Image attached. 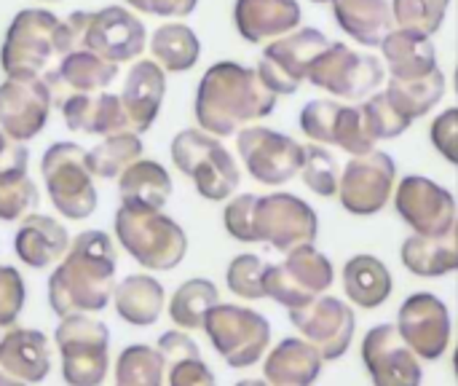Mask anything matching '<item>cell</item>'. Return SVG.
I'll use <instances>...</instances> for the list:
<instances>
[{
	"instance_id": "41",
	"label": "cell",
	"mask_w": 458,
	"mask_h": 386,
	"mask_svg": "<svg viewBox=\"0 0 458 386\" xmlns=\"http://www.w3.org/2000/svg\"><path fill=\"white\" fill-rule=\"evenodd\" d=\"M362 107V116H365V124H368V132L373 134V140H394L400 137L413 121H408L389 99L386 91L381 94H373L368 102L360 105Z\"/></svg>"
},
{
	"instance_id": "21",
	"label": "cell",
	"mask_w": 458,
	"mask_h": 386,
	"mask_svg": "<svg viewBox=\"0 0 458 386\" xmlns=\"http://www.w3.org/2000/svg\"><path fill=\"white\" fill-rule=\"evenodd\" d=\"M164 94H166V70L156 59L134 62L121 89V102L129 116L131 132L142 134L153 126V121L158 118Z\"/></svg>"
},
{
	"instance_id": "27",
	"label": "cell",
	"mask_w": 458,
	"mask_h": 386,
	"mask_svg": "<svg viewBox=\"0 0 458 386\" xmlns=\"http://www.w3.org/2000/svg\"><path fill=\"white\" fill-rule=\"evenodd\" d=\"M118 78V64L86 51V48H75L70 51L62 64L46 78L48 86H64L72 94H97V91H107V86Z\"/></svg>"
},
{
	"instance_id": "47",
	"label": "cell",
	"mask_w": 458,
	"mask_h": 386,
	"mask_svg": "<svg viewBox=\"0 0 458 386\" xmlns=\"http://www.w3.org/2000/svg\"><path fill=\"white\" fill-rule=\"evenodd\" d=\"M24 309V279L13 266H0V325H16Z\"/></svg>"
},
{
	"instance_id": "36",
	"label": "cell",
	"mask_w": 458,
	"mask_h": 386,
	"mask_svg": "<svg viewBox=\"0 0 458 386\" xmlns=\"http://www.w3.org/2000/svg\"><path fill=\"white\" fill-rule=\"evenodd\" d=\"M142 150L145 148L137 132H118V134H107L99 145L86 150V161L94 177L113 180L121 177V172L131 167L142 156Z\"/></svg>"
},
{
	"instance_id": "33",
	"label": "cell",
	"mask_w": 458,
	"mask_h": 386,
	"mask_svg": "<svg viewBox=\"0 0 458 386\" xmlns=\"http://www.w3.org/2000/svg\"><path fill=\"white\" fill-rule=\"evenodd\" d=\"M403 263L416 277H443L458 269V242L448 236H411L403 244Z\"/></svg>"
},
{
	"instance_id": "6",
	"label": "cell",
	"mask_w": 458,
	"mask_h": 386,
	"mask_svg": "<svg viewBox=\"0 0 458 386\" xmlns=\"http://www.w3.org/2000/svg\"><path fill=\"white\" fill-rule=\"evenodd\" d=\"M67 386H102L110 368V330L89 314L62 317L54 333Z\"/></svg>"
},
{
	"instance_id": "55",
	"label": "cell",
	"mask_w": 458,
	"mask_h": 386,
	"mask_svg": "<svg viewBox=\"0 0 458 386\" xmlns=\"http://www.w3.org/2000/svg\"><path fill=\"white\" fill-rule=\"evenodd\" d=\"M8 328H11V325H0V344H3V339H5V333H8Z\"/></svg>"
},
{
	"instance_id": "18",
	"label": "cell",
	"mask_w": 458,
	"mask_h": 386,
	"mask_svg": "<svg viewBox=\"0 0 458 386\" xmlns=\"http://www.w3.org/2000/svg\"><path fill=\"white\" fill-rule=\"evenodd\" d=\"M290 322L306 336V341L317 347L325 360L344 357L354 336L352 309L333 296H322L306 306L290 309Z\"/></svg>"
},
{
	"instance_id": "4",
	"label": "cell",
	"mask_w": 458,
	"mask_h": 386,
	"mask_svg": "<svg viewBox=\"0 0 458 386\" xmlns=\"http://www.w3.org/2000/svg\"><path fill=\"white\" fill-rule=\"evenodd\" d=\"M115 236L121 247L150 271H172L188 253V236L161 210L121 204L115 212Z\"/></svg>"
},
{
	"instance_id": "35",
	"label": "cell",
	"mask_w": 458,
	"mask_h": 386,
	"mask_svg": "<svg viewBox=\"0 0 458 386\" xmlns=\"http://www.w3.org/2000/svg\"><path fill=\"white\" fill-rule=\"evenodd\" d=\"M386 94H389L392 105L408 121H416V118L427 116L445 97V75L437 67L435 73H429L424 78H413V81L392 78L389 86H386Z\"/></svg>"
},
{
	"instance_id": "53",
	"label": "cell",
	"mask_w": 458,
	"mask_h": 386,
	"mask_svg": "<svg viewBox=\"0 0 458 386\" xmlns=\"http://www.w3.org/2000/svg\"><path fill=\"white\" fill-rule=\"evenodd\" d=\"M0 386H27V384H24V382H19V379H13L11 373L0 371Z\"/></svg>"
},
{
	"instance_id": "16",
	"label": "cell",
	"mask_w": 458,
	"mask_h": 386,
	"mask_svg": "<svg viewBox=\"0 0 458 386\" xmlns=\"http://www.w3.org/2000/svg\"><path fill=\"white\" fill-rule=\"evenodd\" d=\"M54 94L46 78H5L0 83V129L16 140H35L48 124Z\"/></svg>"
},
{
	"instance_id": "45",
	"label": "cell",
	"mask_w": 458,
	"mask_h": 386,
	"mask_svg": "<svg viewBox=\"0 0 458 386\" xmlns=\"http://www.w3.org/2000/svg\"><path fill=\"white\" fill-rule=\"evenodd\" d=\"M338 110H341V105L330 102V99H311V102H306L303 110H301V129H303V134H309L317 142L333 145Z\"/></svg>"
},
{
	"instance_id": "8",
	"label": "cell",
	"mask_w": 458,
	"mask_h": 386,
	"mask_svg": "<svg viewBox=\"0 0 458 386\" xmlns=\"http://www.w3.org/2000/svg\"><path fill=\"white\" fill-rule=\"evenodd\" d=\"M46 193L54 210L67 220H86L97 210L94 175L86 150L78 142H54L40 159Z\"/></svg>"
},
{
	"instance_id": "14",
	"label": "cell",
	"mask_w": 458,
	"mask_h": 386,
	"mask_svg": "<svg viewBox=\"0 0 458 386\" xmlns=\"http://www.w3.org/2000/svg\"><path fill=\"white\" fill-rule=\"evenodd\" d=\"M394 177H397V164L389 153L370 150L365 156H354L346 164L338 185L344 210L357 218L378 215L389 204Z\"/></svg>"
},
{
	"instance_id": "25",
	"label": "cell",
	"mask_w": 458,
	"mask_h": 386,
	"mask_svg": "<svg viewBox=\"0 0 458 386\" xmlns=\"http://www.w3.org/2000/svg\"><path fill=\"white\" fill-rule=\"evenodd\" d=\"M233 21L244 40L260 43L266 38L287 35L301 24L298 0H236Z\"/></svg>"
},
{
	"instance_id": "26",
	"label": "cell",
	"mask_w": 458,
	"mask_h": 386,
	"mask_svg": "<svg viewBox=\"0 0 458 386\" xmlns=\"http://www.w3.org/2000/svg\"><path fill=\"white\" fill-rule=\"evenodd\" d=\"M263 371L271 386H311L322 371V355L309 341L284 339L266 357Z\"/></svg>"
},
{
	"instance_id": "19",
	"label": "cell",
	"mask_w": 458,
	"mask_h": 386,
	"mask_svg": "<svg viewBox=\"0 0 458 386\" xmlns=\"http://www.w3.org/2000/svg\"><path fill=\"white\" fill-rule=\"evenodd\" d=\"M397 330L403 341L424 360H437L451 341V314L448 306L432 293H413L397 317Z\"/></svg>"
},
{
	"instance_id": "57",
	"label": "cell",
	"mask_w": 458,
	"mask_h": 386,
	"mask_svg": "<svg viewBox=\"0 0 458 386\" xmlns=\"http://www.w3.org/2000/svg\"><path fill=\"white\" fill-rule=\"evenodd\" d=\"M48 3H54V0H48Z\"/></svg>"
},
{
	"instance_id": "9",
	"label": "cell",
	"mask_w": 458,
	"mask_h": 386,
	"mask_svg": "<svg viewBox=\"0 0 458 386\" xmlns=\"http://www.w3.org/2000/svg\"><path fill=\"white\" fill-rule=\"evenodd\" d=\"M204 330L217 355L231 368L255 365L271 341L268 320L252 309L233 304H215L204 317Z\"/></svg>"
},
{
	"instance_id": "29",
	"label": "cell",
	"mask_w": 458,
	"mask_h": 386,
	"mask_svg": "<svg viewBox=\"0 0 458 386\" xmlns=\"http://www.w3.org/2000/svg\"><path fill=\"white\" fill-rule=\"evenodd\" d=\"M384 59L392 70V78L413 81L437 70V51L429 38L411 30H392L381 43Z\"/></svg>"
},
{
	"instance_id": "32",
	"label": "cell",
	"mask_w": 458,
	"mask_h": 386,
	"mask_svg": "<svg viewBox=\"0 0 458 386\" xmlns=\"http://www.w3.org/2000/svg\"><path fill=\"white\" fill-rule=\"evenodd\" d=\"M344 290L362 309H378L392 296V274L376 255H354L344 266Z\"/></svg>"
},
{
	"instance_id": "23",
	"label": "cell",
	"mask_w": 458,
	"mask_h": 386,
	"mask_svg": "<svg viewBox=\"0 0 458 386\" xmlns=\"http://www.w3.org/2000/svg\"><path fill=\"white\" fill-rule=\"evenodd\" d=\"M67 228L48 215H27L13 234V250L19 261L30 269H48L62 261L70 250Z\"/></svg>"
},
{
	"instance_id": "3",
	"label": "cell",
	"mask_w": 458,
	"mask_h": 386,
	"mask_svg": "<svg viewBox=\"0 0 458 386\" xmlns=\"http://www.w3.org/2000/svg\"><path fill=\"white\" fill-rule=\"evenodd\" d=\"M70 51H75V35L67 19L46 8H24L5 30L0 67L5 78H48Z\"/></svg>"
},
{
	"instance_id": "49",
	"label": "cell",
	"mask_w": 458,
	"mask_h": 386,
	"mask_svg": "<svg viewBox=\"0 0 458 386\" xmlns=\"http://www.w3.org/2000/svg\"><path fill=\"white\" fill-rule=\"evenodd\" d=\"M30 167V150L24 142L11 140L0 129V177H24Z\"/></svg>"
},
{
	"instance_id": "39",
	"label": "cell",
	"mask_w": 458,
	"mask_h": 386,
	"mask_svg": "<svg viewBox=\"0 0 458 386\" xmlns=\"http://www.w3.org/2000/svg\"><path fill=\"white\" fill-rule=\"evenodd\" d=\"M448 5L451 0H394V19L400 30L432 38L443 27Z\"/></svg>"
},
{
	"instance_id": "50",
	"label": "cell",
	"mask_w": 458,
	"mask_h": 386,
	"mask_svg": "<svg viewBox=\"0 0 458 386\" xmlns=\"http://www.w3.org/2000/svg\"><path fill=\"white\" fill-rule=\"evenodd\" d=\"M169 386H217L212 371L201 363V357H191L169 365Z\"/></svg>"
},
{
	"instance_id": "28",
	"label": "cell",
	"mask_w": 458,
	"mask_h": 386,
	"mask_svg": "<svg viewBox=\"0 0 458 386\" xmlns=\"http://www.w3.org/2000/svg\"><path fill=\"white\" fill-rule=\"evenodd\" d=\"M338 27L362 46H381L392 32V5L389 0H333Z\"/></svg>"
},
{
	"instance_id": "46",
	"label": "cell",
	"mask_w": 458,
	"mask_h": 386,
	"mask_svg": "<svg viewBox=\"0 0 458 386\" xmlns=\"http://www.w3.org/2000/svg\"><path fill=\"white\" fill-rule=\"evenodd\" d=\"M255 204H258V196H252V193H242L233 202H228V207L223 212V223H225V231L236 242H258Z\"/></svg>"
},
{
	"instance_id": "7",
	"label": "cell",
	"mask_w": 458,
	"mask_h": 386,
	"mask_svg": "<svg viewBox=\"0 0 458 386\" xmlns=\"http://www.w3.org/2000/svg\"><path fill=\"white\" fill-rule=\"evenodd\" d=\"M67 24L75 35V48L94 51L115 64L134 62L148 43L145 24L123 5H105L99 11H72Z\"/></svg>"
},
{
	"instance_id": "56",
	"label": "cell",
	"mask_w": 458,
	"mask_h": 386,
	"mask_svg": "<svg viewBox=\"0 0 458 386\" xmlns=\"http://www.w3.org/2000/svg\"><path fill=\"white\" fill-rule=\"evenodd\" d=\"M311 3H330V0H311Z\"/></svg>"
},
{
	"instance_id": "40",
	"label": "cell",
	"mask_w": 458,
	"mask_h": 386,
	"mask_svg": "<svg viewBox=\"0 0 458 386\" xmlns=\"http://www.w3.org/2000/svg\"><path fill=\"white\" fill-rule=\"evenodd\" d=\"M303 183L317 193V196H333L338 193L341 185V172H338V159L325 150L322 145H303V167H301Z\"/></svg>"
},
{
	"instance_id": "17",
	"label": "cell",
	"mask_w": 458,
	"mask_h": 386,
	"mask_svg": "<svg viewBox=\"0 0 458 386\" xmlns=\"http://www.w3.org/2000/svg\"><path fill=\"white\" fill-rule=\"evenodd\" d=\"M397 212L421 236H448L456 228L454 196L429 177L411 175L397 188Z\"/></svg>"
},
{
	"instance_id": "43",
	"label": "cell",
	"mask_w": 458,
	"mask_h": 386,
	"mask_svg": "<svg viewBox=\"0 0 458 386\" xmlns=\"http://www.w3.org/2000/svg\"><path fill=\"white\" fill-rule=\"evenodd\" d=\"M38 207V185L24 177H0V220L13 223L32 215Z\"/></svg>"
},
{
	"instance_id": "34",
	"label": "cell",
	"mask_w": 458,
	"mask_h": 386,
	"mask_svg": "<svg viewBox=\"0 0 458 386\" xmlns=\"http://www.w3.org/2000/svg\"><path fill=\"white\" fill-rule=\"evenodd\" d=\"M150 51H153V59L166 73H185L199 62L201 43H199V35L188 24L169 21V24H161L153 32Z\"/></svg>"
},
{
	"instance_id": "54",
	"label": "cell",
	"mask_w": 458,
	"mask_h": 386,
	"mask_svg": "<svg viewBox=\"0 0 458 386\" xmlns=\"http://www.w3.org/2000/svg\"><path fill=\"white\" fill-rule=\"evenodd\" d=\"M236 386H266V382H255V379H244V382H239Z\"/></svg>"
},
{
	"instance_id": "24",
	"label": "cell",
	"mask_w": 458,
	"mask_h": 386,
	"mask_svg": "<svg viewBox=\"0 0 458 386\" xmlns=\"http://www.w3.org/2000/svg\"><path fill=\"white\" fill-rule=\"evenodd\" d=\"M0 371L24 384H40L51 371L48 339L40 330L11 325L0 344Z\"/></svg>"
},
{
	"instance_id": "1",
	"label": "cell",
	"mask_w": 458,
	"mask_h": 386,
	"mask_svg": "<svg viewBox=\"0 0 458 386\" xmlns=\"http://www.w3.org/2000/svg\"><path fill=\"white\" fill-rule=\"evenodd\" d=\"M115 247L105 231H83L48 277V304L62 320L70 314H97L113 301Z\"/></svg>"
},
{
	"instance_id": "11",
	"label": "cell",
	"mask_w": 458,
	"mask_h": 386,
	"mask_svg": "<svg viewBox=\"0 0 458 386\" xmlns=\"http://www.w3.org/2000/svg\"><path fill=\"white\" fill-rule=\"evenodd\" d=\"M309 81L344 99H362L384 81V64L370 56L352 51L346 43H330L309 70Z\"/></svg>"
},
{
	"instance_id": "37",
	"label": "cell",
	"mask_w": 458,
	"mask_h": 386,
	"mask_svg": "<svg viewBox=\"0 0 458 386\" xmlns=\"http://www.w3.org/2000/svg\"><path fill=\"white\" fill-rule=\"evenodd\" d=\"M220 301L217 287L209 279H188L182 282L172 301H169V317L174 325L185 328V330H199L204 328V317L207 312Z\"/></svg>"
},
{
	"instance_id": "42",
	"label": "cell",
	"mask_w": 458,
	"mask_h": 386,
	"mask_svg": "<svg viewBox=\"0 0 458 386\" xmlns=\"http://www.w3.org/2000/svg\"><path fill=\"white\" fill-rule=\"evenodd\" d=\"M266 263L258 255H236L225 271L228 290L239 298L258 301L266 296Z\"/></svg>"
},
{
	"instance_id": "5",
	"label": "cell",
	"mask_w": 458,
	"mask_h": 386,
	"mask_svg": "<svg viewBox=\"0 0 458 386\" xmlns=\"http://www.w3.org/2000/svg\"><path fill=\"white\" fill-rule=\"evenodd\" d=\"M169 150L174 167L193 180L204 199L223 202L239 188V167L215 134L204 129H185L172 140Z\"/></svg>"
},
{
	"instance_id": "22",
	"label": "cell",
	"mask_w": 458,
	"mask_h": 386,
	"mask_svg": "<svg viewBox=\"0 0 458 386\" xmlns=\"http://www.w3.org/2000/svg\"><path fill=\"white\" fill-rule=\"evenodd\" d=\"M59 110H62L67 129H72V132L97 134V137L131 132L121 94H110V91L70 94L59 102Z\"/></svg>"
},
{
	"instance_id": "30",
	"label": "cell",
	"mask_w": 458,
	"mask_h": 386,
	"mask_svg": "<svg viewBox=\"0 0 458 386\" xmlns=\"http://www.w3.org/2000/svg\"><path fill=\"white\" fill-rule=\"evenodd\" d=\"M164 301H166L164 287L150 274H131L121 279L113 290V304L118 317L134 328H148L158 322L164 312Z\"/></svg>"
},
{
	"instance_id": "13",
	"label": "cell",
	"mask_w": 458,
	"mask_h": 386,
	"mask_svg": "<svg viewBox=\"0 0 458 386\" xmlns=\"http://www.w3.org/2000/svg\"><path fill=\"white\" fill-rule=\"evenodd\" d=\"M236 150L247 172L263 185H284L303 167V145L266 126L242 129L236 134Z\"/></svg>"
},
{
	"instance_id": "15",
	"label": "cell",
	"mask_w": 458,
	"mask_h": 386,
	"mask_svg": "<svg viewBox=\"0 0 458 386\" xmlns=\"http://www.w3.org/2000/svg\"><path fill=\"white\" fill-rule=\"evenodd\" d=\"M319 231L314 207L293 193L258 196L255 204V234L258 242H268L274 250L287 253L301 244H311Z\"/></svg>"
},
{
	"instance_id": "10",
	"label": "cell",
	"mask_w": 458,
	"mask_h": 386,
	"mask_svg": "<svg viewBox=\"0 0 458 386\" xmlns=\"http://www.w3.org/2000/svg\"><path fill=\"white\" fill-rule=\"evenodd\" d=\"M333 263L311 244L290 250L287 261L266 269V296L287 309L311 304L317 296L330 290Z\"/></svg>"
},
{
	"instance_id": "38",
	"label": "cell",
	"mask_w": 458,
	"mask_h": 386,
	"mask_svg": "<svg viewBox=\"0 0 458 386\" xmlns=\"http://www.w3.org/2000/svg\"><path fill=\"white\" fill-rule=\"evenodd\" d=\"M166 363L158 349L134 344L118 355L115 386H164Z\"/></svg>"
},
{
	"instance_id": "51",
	"label": "cell",
	"mask_w": 458,
	"mask_h": 386,
	"mask_svg": "<svg viewBox=\"0 0 458 386\" xmlns=\"http://www.w3.org/2000/svg\"><path fill=\"white\" fill-rule=\"evenodd\" d=\"M164 357L166 365H174V363H182V360H191V357H199V347L191 336L180 333V330H172V333H164L158 339V347H156Z\"/></svg>"
},
{
	"instance_id": "2",
	"label": "cell",
	"mask_w": 458,
	"mask_h": 386,
	"mask_svg": "<svg viewBox=\"0 0 458 386\" xmlns=\"http://www.w3.org/2000/svg\"><path fill=\"white\" fill-rule=\"evenodd\" d=\"M193 107L204 132L231 137L244 124L271 116L276 94L263 83L258 70L239 62H217L201 75Z\"/></svg>"
},
{
	"instance_id": "20",
	"label": "cell",
	"mask_w": 458,
	"mask_h": 386,
	"mask_svg": "<svg viewBox=\"0 0 458 386\" xmlns=\"http://www.w3.org/2000/svg\"><path fill=\"white\" fill-rule=\"evenodd\" d=\"M362 360L376 386H421L424 379L416 352L394 325H378L365 336Z\"/></svg>"
},
{
	"instance_id": "44",
	"label": "cell",
	"mask_w": 458,
	"mask_h": 386,
	"mask_svg": "<svg viewBox=\"0 0 458 386\" xmlns=\"http://www.w3.org/2000/svg\"><path fill=\"white\" fill-rule=\"evenodd\" d=\"M333 145L344 148L352 156H365V153L373 150L376 140L368 132L362 107H346V105H341L338 121H335V140H333Z\"/></svg>"
},
{
	"instance_id": "12",
	"label": "cell",
	"mask_w": 458,
	"mask_h": 386,
	"mask_svg": "<svg viewBox=\"0 0 458 386\" xmlns=\"http://www.w3.org/2000/svg\"><path fill=\"white\" fill-rule=\"evenodd\" d=\"M327 46H330V40L325 32H319L314 27L295 30V32L279 38L276 43L266 46L258 73L274 94H295L301 89V83L309 78L311 62Z\"/></svg>"
},
{
	"instance_id": "31",
	"label": "cell",
	"mask_w": 458,
	"mask_h": 386,
	"mask_svg": "<svg viewBox=\"0 0 458 386\" xmlns=\"http://www.w3.org/2000/svg\"><path fill=\"white\" fill-rule=\"evenodd\" d=\"M118 193H121V204L161 210L172 196V177L158 161L137 159L131 167L121 172Z\"/></svg>"
},
{
	"instance_id": "52",
	"label": "cell",
	"mask_w": 458,
	"mask_h": 386,
	"mask_svg": "<svg viewBox=\"0 0 458 386\" xmlns=\"http://www.w3.org/2000/svg\"><path fill=\"white\" fill-rule=\"evenodd\" d=\"M126 5L153 16H188L196 11L199 0H126Z\"/></svg>"
},
{
	"instance_id": "48",
	"label": "cell",
	"mask_w": 458,
	"mask_h": 386,
	"mask_svg": "<svg viewBox=\"0 0 458 386\" xmlns=\"http://www.w3.org/2000/svg\"><path fill=\"white\" fill-rule=\"evenodd\" d=\"M432 142L435 148L451 161L458 164V110L448 107L445 113H440L432 124Z\"/></svg>"
}]
</instances>
